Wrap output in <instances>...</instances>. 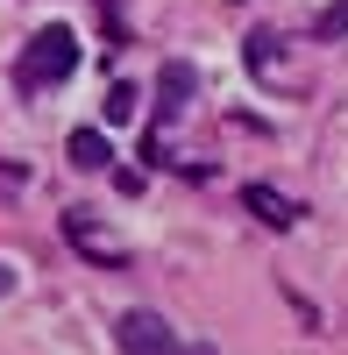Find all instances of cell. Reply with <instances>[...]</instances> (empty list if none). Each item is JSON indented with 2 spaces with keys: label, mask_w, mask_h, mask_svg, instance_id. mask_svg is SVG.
Wrapping results in <instances>:
<instances>
[{
  "label": "cell",
  "mask_w": 348,
  "mask_h": 355,
  "mask_svg": "<svg viewBox=\"0 0 348 355\" xmlns=\"http://www.w3.org/2000/svg\"><path fill=\"white\" fill-rule=\"evenodd\" d=\"M71 71H78V36H71L64 21H50V28H36V36H28L21 64H15V85L36 100V93H57Z\"/></svg>",
  "instance_id": "6da1fadb"
},
{
  "label": "cell",
  "mask_w": 348,
  "mask_h": 355,
  "mask_svg": "<svg viewBox=\"0 0 348 355\" xmlns=\"http://www.w3.org/2000/svg\"><path fill=\"white\" fill-rule=\"evenodd\" d=\"M114 341H121L128 355H171V348H185V341H178V327H171L164 313H150V306L121 313V327H114Z\"/></svg>",
  "instance_id": "7a4b0ae2"
},
{
  "label": "cell",
  "mask_w": 348,
  "mask_h": 355,
  "mask_svg": "<svg viewBox=\"0 0 348 355\" xmlns=\"http://www.w3.org/2000/svg\"><path fill=\"white\" fill-rule=\"evenodd\" d=\"M192 93H199V71L185 64V57H171V64H164V78H157V121L171 128V121H178V114L192 107Z\"/></svg>",
  "instance_id": "3957f363"
},
{
  "label": "cell",
  "mask_w": 348,
  "mask_h": 355,
  "mask_svg": "<svg viewBox=\"0 0 348 355\" xmlns=\"http://www.w3.org/2000/svg\"><path fill=\"white\" fill-rule=\"evenodd\" d=\"M64 150H71V164H78V171H107V164H114V142H107L100 128H71Z\"/></svg>",
  "instance_id": "277c9868"
},
{
  "label": "cell",
  "mask_w": 348,
  "mask_h": 355,
  "mask_svg": "<svg viewBox=\"0 0 348 355\" xmlns=\"http://www.w3.org/2000/svg\"><path fill=\"white\" fill-rule=\"evenodd\" d=\"M242 199H249V214H263L270 227H292V220H299V206L284 199V192H270V185H249Z\"/></svg>",
  "instance_id": "5b68a950"
},
{
  "label": "cell",
  "mask_w": 348,
  "mask_h": 355,
  "mask_svg": "<svg viewBox=\"0 0 348 355\" xmlns=\"http://www.w3.org/2000/svg\"><path fill=\"white\" fill-rule=\"evenodd\" d=\"M135 100H142L135 85H128V78H114V85H107V128H121V121H135Z\"/></svg>",
  "instance_id": "8992f818"
},
{
  "label": "cell",
  "mask_w": 348,
  "mask_h": 355,
  "mask_svg": "<svg viewBox=\"0 0 348 355\" xmlns=\"http://www.w3.org/2000/svg\"><path fill=\"white\" fill-rule=\"evenodd\" d=\"M270 50H277V36H270V28H256V36H249V71H256V78H270Z\"/></svg>",
  "instance_id": "52a82bcc"
},
{
  "label": "cell",
  "mask_w": 348,
  "mask_h": 355,
  "mask_svg": "<svg viewBox=\"0 0 348 355\" xmlns=\"http://www.w3.org/2000/svg\"><path fill=\"white\" fill-rule=\"evenodd\" d=\"M334 28H348V0H341V8H327V15H320V36H334Z\"/></svg>",
  "instance_id": "ba28073f"
},
{
  "label": "cell",
  "mask_w": 348,
  "mask_h": 355,
  "mask_svg": "<svg viewBox=\"0 0 348 355\" xmlns=\"http://www.w3.org/2000/svg\"><path fill=\"white\" fill-rule=\"evenodd\" d=\"M8 291H15V263H0V299H8Z\"/></svg>",
  "instance_id": "9c48e42d"
}]
</instances>
